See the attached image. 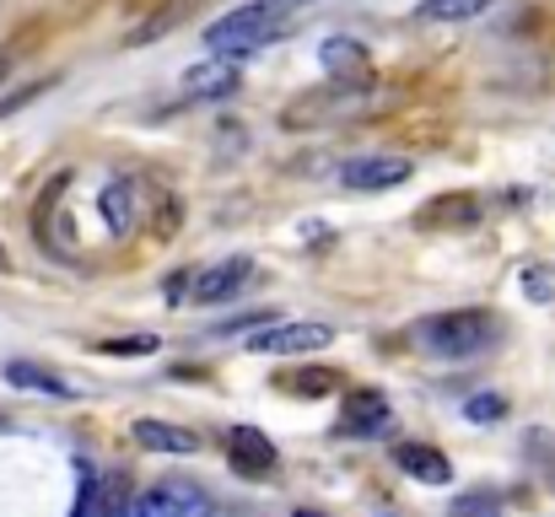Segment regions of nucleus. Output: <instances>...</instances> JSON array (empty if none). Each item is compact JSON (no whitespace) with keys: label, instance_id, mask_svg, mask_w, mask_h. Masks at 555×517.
I'll return each instance as SVG.
<instances>
[{"label":"nucleus","instance_id":"obj_6","mask_svg":"<svg viewBox=\"0 0 555 517\" xmlns=\"http://www.w3.org/2000/svg\"><path fill=\"white\" fill-rule=\"evenodd\" d=\"M254 275V259H221L210 270H194V286H189V302L194 308H210V302H232Z\"/></svg>","mask_w":555,"mask_h":517},{"label":"nucleus","instance_id":"obj_7","mask_svg":"<svg viewBox=\"0 0 555 517\" xmlns=\"http://www.w3.org/2000/svg\"><path fill=\"white\" fill-rule=\"evenodd\" d=\"M340 431L346 437H388L393 431V404L377 388H351V399L340 410Z\"/></svg>","mask_w":555,"mask_h":517},{"label":"nucleus","instance_id":"obj_8","mask_svg":"<svg viewBox=\"0 0 555 517\" xmlns=\"http://www.w3.org/2000/svg\"><path fill=\"white\" fill-rule=\"evenodd\" d=\"M130 517H205V491L184 486V480H168V486H152L135 496Z\"/></svg>","mask_w":555,"mask_h":517},{"label":"nucleus","instance_id":"obj_13","mask_svg":"<svg viewBox=\"0 0 555 517\" xmlns=\"http://www.w3.org/2000/svg\"><path fill=\"white\" fill-rule=\"evenodd\" d=\"M130 437H135V448H146V453H199V437L184 431V426H168V421H135L130 426Z\"/></svg>","mask_w":555,"mask_h":517},{"label":"nucleus","instance_id":"obj_2","mask_svg":"<svg viewBox=\"0 0 555 517\" xmlns=\"http://www.w3.org/2000/svg\"><path fill=\"white\" fill-rule=\"evenodd\" d=\"M496 335H502L496 313H431L410 329V340L437 361H469V356L491 350Z\"/></svg>","mask_w":555,"mask_h":517},{"label":"nucleus","instance_id":"obj_3","mask_svg":"<svg viewBox=\"0 0 555 517\" xmlns=\"http://www.w3.org/2000/svg\"><path fill=\"white\" fill-rule=\"evenodd\" d=\"M335 345V329L330 324H308V319H292V324H264L248 335V350L254 356H308V350H324Z\"/></svg>","mask_w":555,"mask_h":517},{"label":"nucleus","instance_id":"obj_14","mask_svg":"<svg viewBox=\"0 0 555 517\" xmlns=\"http://www.w3.org/2000/svg\"><path fill=\"white\" fill-rule=\"evenodd\" d=\"M319 65L335 76V81H367V49L357 43V38H324V49H319Z\"/></svg>","mask_w":555,"mask_h":517},{"label":"nucleus","instance_id":"obj_5","mask_svg":"<svg viewBox=\"0 0 555 517\" xmlns=\"http://www.w3.org/2000/svg\"><path fill=\"white\" fill-rule=\"evenodd\" d=\"M130 507H135L130 475H87V480H81L76 517H130Z\"/></svg>","mask_w":555,"mask_h":517},{"label":"nucleus","instance_id":"obj_1","mask_svg":"<svg viewBox=\"0 0 555 517\" xmlns=\"http://www.w3.org/2000/svg\"><path fill=\"white\" fill-rule=\"evenodd\" d=\"M308 5H319V0H248V5H237V11H227V16H216L210 27H205V49L216 54V60H243V54H259V49H270Z\"/></svg>","mask_w":555,"mask_h":517},{"label":"nucleus","instance_id":"obj_22","mask_svg":"<svg viewBox=\"0 0 555 517\" xmlns=\"http://www.w3.org/2000/svg\"><path fill=\"white\" fill-rule=\"evenodd\" d=\"M297 517H319V513H297Z\"/></svg>","mask_w":555,"mask_h":517},{"label":"nucleus","instance_id":"obj_12","mask_svg":"<svg viewBox=\"0 0 555 517\" xmlns=\"http://www.w3.org/2000/svg\"><path fill=\"white\" fill-rule=\"evenodd\" d=\"M399 469L410 475V480H421V486H448L453 480V464L437 453V448H426V442H399Z\"/></svg>","mask_w":555,"mask_h":517},{"label":"nucleus","instance_id":"obj_9","mask_svg":"<svg viewBox=\"0 0 555 517\" xmlns=\"http://www.w3.org/2000/svg\"><path fill=\"white\" fill-rule=\"evenodd\" d=\"M410 157H351L340 168V183L357 189V194H383V189H399L410 178Z\"/></svg>","mask_w":555,"mask_h":517},{"label":"nucleus","instance_id":"obj_18","mask_svg":"<svg viewBox=\"0 0 555 517\" xmlns=\"http://www.w3.org/2000/svg\"><path fill=\"white\" fill-rule=\"evenodd\" d=\"M335 383H340V372H330V366H319V372H286V377H281V388H292V393H308V399H324V393H335Z\"/></svg>","mask_w":555,"mask_h":517},{"label":"nucleus","instance_id":"obj_20","mask_svg":"<svg viewBox=\"0 0 555 517\" xmlns=\"http://www.w3.org/2000/svg\"><path fill=\"white\" fill-rule=\"evenodd\" d=\"M464 415H469L475 426H491V421L507 415V399H502V393H475V399H464Z\"/></svg>","mask_w":555,"mask_h":517},{"label":"nucleus","instance_id":"obj_15","mask_svg":"<svg viewBox=\"0 0 555 517\" xmlns=\"http://www.w3.org/2000/svg\"><path fill=\"white\" fill-rule=\"evenodd\" d=\"M415 221H421V227H475V221H480V199H475V194H442V199L421 205Z\"/></svg>","mask_w":555,"mask_h":517},{"label":"nucleus","instance_id":"obj_4","mask_svg":"<svg viewBox=\"0 0 555 517\" xmlns=\"http://www.w3.org/2000/svg\"><path fill=\"white\" fill-rule=\"evenodd\" d=\"M227 464H232V475H243V480H264V475L281 464V453H275V442H270L264 431L232 426V431H227Z\"/></svg>","mask_w":555,"mask_h":517},{"label":"nucleus","instance_id":"obj_19","mask_svg":"<svg viewBox=\"0 0 555 517\" xmlns=\"http://www.w3.org/2000/svg\"><path fill=\"white\" fill-rule=\"evenodd\" d=\"M518 281H524V297H529V302H555V270L551 264H529Z\"/></svg>","mask_w":555,"mask_h":517},{"label":"nucleus","instance_id":"obj_10","mask_svg":"<svg viewBox=\"0 0 555 517\" xmlns=\"http://www.w3.org/2000/svg\"><path fill=\"white\" fill-rule=\"evenodd\" d=\"M237 92V60H205V65H194L184 76V103H221V98H232Z\"/></svg>","mask_w":555,"mask_h":517},{"label":"nucleus","instance_id":"obj_11","mask_svg":"<svg viewBox=\"0 0 555 517\" xmlns=\"http://www.w3.org/2000/svg\"><path fill=\"white\" fill-rule=\"evenodd\" d=\"M141 183L135 178H114L108 189H103V199H98V210H103V221H108V232L114 237H125V232H135V221H141Z\"/></svg>","mask_w":555,"mask_h":517},{"label":"nucleus","instance_id":"obj_21","mask_svg":"<svg viewBox=\"0 0 555 517\" xmlns=\"http://www.w3.org/2000/svg\"><path fill=\"white\" fill-rule=\"evenodd\" d=\"M103 350H108V356H157L163 340H157V335H130V340H108Z\"/></svg>","mask_w":555,"mask_h":517},{"label":"nucleus","instance_id":"obj_17","mask_svg":"<svg viewBox=\"0 0 555 517\" xmlns=\"http://www.w3.org/2000/svg\"><path fill=\"white\" fill-rule=\"evenodd\" d=\"M496 0H421L415 5V16L421 22H475V16H486Z\"/></svg>","mask_w":555,"mask_h":517},{"label":"nucleus","instance_id":"obj_16","mask_svg":"<svg viewBox=\"0 0 555 517\" xmlns=\"http://www.w3.org/2000/svg\"><path fill=\"white\" fill-rule=\"evenodd\" d=\"M5 383L11 388H27V393H49V399H76V388L60 372H43L33 361H5Z\"/></svg>","mask_w":555,"mask_h":517}]
</instances>
